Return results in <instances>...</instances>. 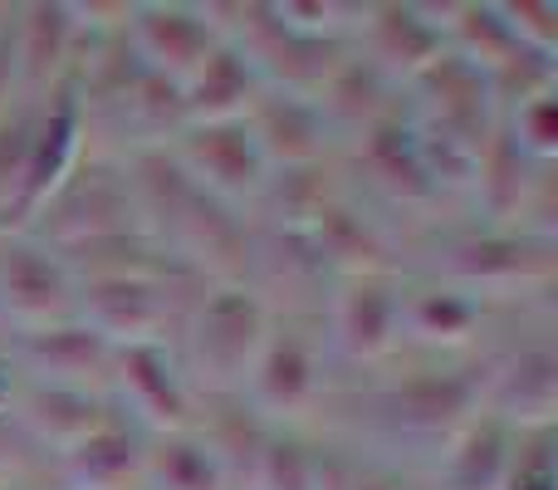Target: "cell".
<instances>
[{"label":"cell","instance_id":"obj_1","mask_svg":"<svg viewBox=\"0 0 558 490\" xmlns=\"http://www.w3.org/2000/svg\"><path fill=\"white\" fill-rule=\"evenodd\" d=\"M407 270L471 289L500 309L558 304V241L465 212L416 231L407 241Z\"/></svg>","mask_w":558,"mask_h":490},{"label":"cell","instance_id":"obj_2","mask_svg":"<svg viewBox=\"0 0 558 490\" xmlns=\"http://www.w3.org/2000/svg\"><path fill=\"white\" fill-rule=\"evenodd\" d=\"M338 167H343V182L353 187L367 206H377L407 241H412L416 231H426V226L456 216L432 177L422 133H416L407 104L397 108V113L377 118V123L363 128L357 138H348V143L338 147Z\"/></svg>","mask_w":558,"mask_h":490},{"label":"cell","instance_id":"obj_3","mask_svg":"<svg viewBox=\"0 0 558 490\" xmlns=\"http://www.w3.org/2000/svg\"><path fill=\"white\" fill-rule=\"evenodd\" d=\"M270 319L275 309L245 279H202L196 285L172 338L196 397L241 393L255 368V354L270 334Z\"/></svg>","mask_w":558,"mask_h":490},{"label":"cell","instance_id":"obj_4","mask_svg":"<svg viewBox=\"0 0 558 490\" xmlns=\"http://www.w3.org/2000/svg\"><path fill=\"white\" fill-rule=\"evenodd\" d=\"M338 387V368L324 338L318 309H275L255 368L241 397L270 427H318L328 397Z\"/></svg>","mask_w":558,"mask_h":490},{"label":"cell","instance_id":"obj_5","mask_svg":"<svg viewBox=\"0 0 558 490\" xmlns=\"http://www.w3.org/2000/svg\"><path fill=\"white\" fill-rule=\"evenodd\" d=\"M481 413L514 432L558 422V304L510 314L481 354Z\"/></svg>","mask_w":558,"mask_h":490},{"label":"cell","instance_id":"obj_6","mask_svg":"<svg viewBox=\"0 0 558 490\" xmlns=\"http://www.w3.org/2000/svg\"><path fill=\"white\" fill-rule=\"evenodd\" d=\"M402 285L407 270H363L333 279L318 314L338 378H363L402 354Z\"/></svg>","mask_w":558,"mask_h":490},{"label":"cell","instance_id":"obj_7","mask_svg":"<svg viewBox=\"0 0 558 490\" xmlns=\"http://www.w3.org/2000/svg\"><path fill=\"white\" fill-rule=\"evenodd\" d=\"M202 279L192 270H143V275L78 279V319L104 344H172Z\"/></svg>","mask_w":558,"mask_h":490},{"label":"cell","instance_id":"obj_8","mask_svg":"<svg viewBox=\"0 0 558 490\" xmlns=\"http://www.w3.org/2000/svg\"><path fill=\"white\" fill-rule=\"evenodd\" d=\"M133 226H143V216H137L133 187H128V172H123V157L88 143L84 163L64 177V187L39 206L35 222H29L25 231L39 236L49 250H74L84 241H98V236L133 231Z\"/></svg>","mask_w":558,"mask_h":490},{"label":"cell","instance_id":"obj_9","mask_svg":"<svg viewBox=\"0 0 558 490\" xmlns=\"http://www.w3.org/2000/svg\"><path fill=\"white\" fill-rule=\"evenodd\" d=\"M510 314L490 299L456 289L446 279L407 270L402 285V354H432V358H475L495 344Z\"/></svg>","mask_w":558,"mask_h":490},{"label":"cell","instance_id":"obj_10","mask_svg":"<svg viewBox=\"0 0 558 490\" xmlns=\"http://www.w3.org/2000/svg\"><path fill=\"white\" fill-rule=\"evenodd\" d=\"M402 104L426 133H441L451 143H465L481 153L500 128V104H495L490 74L456 49L436 55L416 79H407Z\"/></svg>","mask_w":558,"mask_h":490},{"label":"cell","instance_id":"obj_11","mask_svg":"<svg viewBox=\"0 0 558 490\" xmlns=\"http://www.w3.org/2000/svg\"><path fill=\"white\" fill-rule=\"evenodd\" d=\"M78 314V279L59 250L29 231H0V338Z\"/></svg>","mask_w":558,"mask_h":490},{"label":"cell","instance_id":"obj_12","mask_svg":"<svg viewBox=\"0 0 558 490\" xmlns=\"http://www.w3.org/2000/svg\"><path fill=\"white\" fill-rule=\"evenodd\" d=\"M123 29L133 39L137 59L177 88L226 39L221 0H128Z\"/></svg>","mask_w":558,"mask_h":490},{"label":"cell","instance_id":"obj_13","mask_svg":"<svg viewBox=\"0 0 558 490\" xmlns=\"http://www.w3.org/2000/svg\"><path fill=\"white\" fill-rule=\"evenodd\" d=\"M108 403L133 417L147 437L182 432L196 422V387L172 344H123L108 363Z\"/></svg>","mask_w":558,"mask_h":490},{"label":"cell","instance_id":"obj_14","mask_svg":"<svg viewBox=\"0 0 558 490\" xmlns=\"http://www.w3.org/2000/svg\"><path fill=\"white\" fill-rule=\"evenodd\" d=\"M172 153L202 192H211L216 202L241 206L245 216H251L255 196L265 192V182L275 172L245 118H231V123H182V133L172 138Z\"/></svg>","mask_w":558,"mask_h":490},{"label":"cell","instance_id":"obj_15","mask_svg":"<svg viewBox=\"0 0 558 490\" xmlns=\"http://www.w3.org/2000/svg\"><path fill=\"white\" fill-rule=\"evenodd\" d=\"M84 153H88V118H84V104H78L74 84L35 98V133H29L25 182H20L15 212H10L5 231H25L39 206L64 187V177L84 163Z\"/></svg>","mask_w":558,"mask_h":490},{"label":"cell","instance_id":"obj_16","mask_svg":"<svg viewBox=\"0 0 558 490\" xmlns=\"http://www.w3.org/2000/svg\"><path fill=\"white\" fill-rule=\"evenodd\" d=\"M353 49L407 88L436 55H446V29L436 0H353Z\"/></svg>","mask_w":558,"mask_h":490},{"label":"cell","instance_id":"obj_17","mask_svg":"<svg viewBox=\"0 0 558 490\" xmlns=\"http://www.w3.org/2000/svg\"><path fill=\"white\" fill-rule=\"evenodd\" d=\"M10 35L25 98H45L74 79L88 29L78 0H10Z\"/></svg>","mask_w":558,"mask_h":490},{"label":"cell","instance_id":"obj_18","mask_svg":"<svg viewBox=\"0 0 558 490\" xmlns=\"http://www.w3.org/2000/svg\"><path fill=\"white\" fill-rule=\"evenodd\" d=\"M304 236L318 246V255L333 270V279L363 275V270H407V236L377 206H367L348 182L314 216V226Z\"/></svg>","mask_w":558,"mask_h":490},{"label":"cell","instance_id":"obj_19","mask_svg":"<svg viewBox=\"0 0 558 490\" xmlns=\"http://www.w3.org/2000/svg\"><path fill=\"white\" fill-rule=\"evenodd\" d=\"M357 446L324 427H270L245 490H343Z\"/></svg>","mask_w":558,"mask_h":490},{"label":"cell","instance_id":"obj_20","mask_svg":"<svg viewBox=\"0 0 558 490\" xmlns=\"http://www.w3.org/2000/svg\"><path fill=\"white\" fill-rule=\"evenodd\" d=\"M245 285L270 309H324L328 289H333V270L324 265L318 246L304 231L255 226L251 260H245Z\"/></svg>","mask_w":558,"mask_h":490},{"label":"cell","instance_id":"obj_21","mask_svg":"<svg viewBox=\"0 0 558 490\" xmlns=\"http://www.w3.org/2000/svg\"><path fill=\"white\" fill-rule=\"evenodd\" d=\"M108 413H113L108 393L45 383V378H25V373H20L15 397H10V422L29 437V446H35L45 462H54L59 452L84 442Z\"/></svg>","mask_w":558,"mask_h":490},{"label":"cell","instance_id":"obj_22","mask_svg":"<svg viewBox=\"0 0 558 490\" xmlns=\"http://www.w3.org/2000/svg\"><path fill=\"white\" fill-rule=\"evenodd\" d=\"M10 354V363L25 378H45V383H64V387H94L108 393V363H113V344L94 334L84 319H64L49 328H29V334H10L0 338Z\"/></svg>","mask_w":558,"mask_h":490},{"label":"cell","instance_id":"obj_23","mask_svg":"<svg viewBox=\"0 0 558 490\" xmlns=\"http://www.w3.org/2000/svg\"><path fill=\"white\" fill-rule=\"evenodd\" d=\"M255 143H260L265 163L275 167H308V163H328L338 157V133L328 128L324 108L314 94H299V88H260V98L245 113Z\"/></svg>","mask_w":558,"mask_h":490},{"label":"cell","instance_id":"obj_24","mask_svg":"<svg viewBox=\"0 0 558 490\" xmlns=\"http://www.w3.org/2000/svg\"><path fill=\"white\" fill-rule=\"evenodd\" d=\"M147 442L153 437L113 407L84 442H74L49 462V476L69 490H143Z\"/></svg>","mask_w":558,"mask_h":490},{"label":"cell","instance_id":"obj_25","mask_svg":"<svg viewBox=\"0 0 558 490\" xmlns=\"http://www.w3.org/2000/svg\"><path fill=\"white\" fill-rule=\"evenodd\" d=\"M314 98H318V108H324L328 128L338 133V147H343L348 138H357L363 128H373L377 118L402 108V84L348 45L343 55H338V64L324 74V84L314 88Z\"/></svg>","mask_w":558,"mask_h":490},{"label":"cell","instance_id":"obj_26","mask_svg":"<svg viewBox=\"0 0 558 490\" xmlns=\"http://www.w3.org/2000/svg\"><path fill=\"white\" fill-rule=\"evenodd\" d=\"M510 446H514V427H505L490 413H475L422 466V481L426 490H500L505 466H510Z\"/></svg>","mask_w":558,"mask_h":490},{"label":"cell","instance_id":"obj_27","mask_svg":"<svg viewBox=\"0 0 558 490\" xmlns=\"http://www.w3.org/2000/svg\"><path fill=\"white\" fill-rule=\"evenodd\" d=\"M260 88H265L260 69L226 35L221 45L206 55V64L182 84V113H186V123H231V118L251 113Z\"/></svg>","mask_w":558,"mask_h":490},{"label":"cell","instance_id":"obj_28","mask_svg":"<svg viewBox=\"0 0 558 490\" xmlns=\"http://www.w3.org/2000/svg\"><path fill=\"white\" fill-rule=\"evenodd\" d=\"M338 192H343V167H338V157L308 163V167H279V172H270L265 192L255 196L251 222L275 226V231H308L314 216L324 212Z\"/></svg>","mask_w":558,"mask_h":490},{"label":"cell","instance_id":"obj_29","mask_svg":"<svg viewBox=\"0 0 558 490\" xmlns=\"http://www.w3.org/2000/svg\"><path fill=\"white\" fill-rule=\"evenodd\" d=\"M441 29H446V49H456L461 59L481 64L485 74H495V69H505L510 59L530 55V49L514 39L510 20H505V0H441Z\"/></svg>","mask_w":558,"mask_h":490},{"label":"cell","instance_id":"obj_30","mask_svg":"<svg viewBox=\"0 0 558 490\" xmlns=\"http://www.w3.org/2000/svg\"><path fill=\"white\" fill-rule=\"evenodd\" d=\"M192 427L206 437V446L221 456V466L231 471L235 486L251 476L255 456H260L265 437H270V422H265V417L255 413V407L245 403L241 393L196 397V422H192Z\"/></svg>","mask_w":558,"mask_h":490},{"label":"cell","instance_id":"obj_31","mask_svg":"<svg viewBox=\"0 0 558 490\" xmlns=\"http://www.w3.org/2000/svg\"><path fill=\"white\" fill-rule=\"evenodd\" d=\"M143 490H235V481L221 456L206 446V437L196 427H182L147 442Z\"/></svg>","mask_w":558,"mask_h":490},{"label":"cell","instance_id":"obj_32","mask_svg":"<svg viewBox=\"0 0 558 490\" xmlns=\"http://www.w3.org/2000/svg\"><path fill=\"white\" fill-rule=\"evenodd\" d=\"M500 133L520 147L530 163L554 167L558 163V88L524 98V104L505 108L500 113Z\"/></svg>","mask_w":558,"mask_h":490},{"label":"cell","instance_id":"obj_33","mask_svg":"<svg viewBox=\"0 0 558 490\" xmlns=\"http://www.w3.org/2000/svg\"><path fill=\"white\" fill-rule=\"evenodd\" d=\"M500 490H558V422L514 432Z\"/></svg>","mask_w":558,"mask_h":490},{"label":"cell","instance_id":"obj_34","mask_svg":"<svg viewBox=\"0 0 558 490\" xmlns=\"http://www.w3.org/2000/svg\"><path fill=\"white\" fill-rule=\"evenodd\" d=\"M29 133H35V98H25V104H15L10 113H0V231L10 226L20 182H25Z\"/></svg>","mask_w":558,"mask_h":490},{"label":"cell","instance_id":"obj_35","mask_svg":"<svg viewBox=\"0 0 558 490\" xmlns=\"http://www.w3.org/2000/svg\"><path fill=\"white\" fill-rule=\"evenodd\" d=\"M505 20H510L514 39L530 55L558 59V5H544V0H505Z\"/></svg>","mask_w":558,"mask_h":490},{"label":"cell","instance_id":"obj_36","mask_svg":"<svg viewBox=\"0 0 558 490\" xmlns=\"http://www.w3.org/2000/svg\"><path fill=\"white\" fill-rule=\"evenodd\" d=\"M45 471L49 462L29 446V437L10 417H0V490H29L35 481H45Z\"/></svg>","mask_w":558,"mask_h":490},{"label":"cell","instance_id":"obj_37","mask_svg":"<svg viewBox=\"0 0 558 490\" xmlns=\"http://www.w3.org/2000/svg\"><path fill=\"white\" fill-rule=\"evenodd\" d=\"M343 490H426V481H422V471H412V466H397V462H387V456L357 452Z\"/></svg>","mask_w":558,"mask_h":490},{"label":"cell","instance_id":"obj_38","mask_svg":"<svg viewBox=\"0 0 558 490\" xmlns=\"http://www.w3.org/2000/svg\"><path fill=\"white\" fill-rule=\"evenodd\" d=\"M25 104V84H20L15 64V35H10V0H0V113Z\"/></svg>","mask_w":558,"mask_h":490},{"label":"cell","instance_id":"obj_39","mask_svg":"<svg viewBox=\"0 0 558 490\" xmlns=\"http://www.w3.org/2000/svg\"><path fill=\"white\" fill-rule=\"evenodd\" d=\"M15 383H20V368L10 363L5 344H0V417H10V397H15Z\"/></svg>","mask_w":558,"mask_h":490},{"label":"cell","instance_id":"obj_40","mask_svg":"<svg viewBox=\"0 0 558 490\" xmlns=\"http://www.w3.org/2000/svg\"><path fill=\"white\" fill-rule=\"evenodd\" d=\"M29 490H69V486H59V481H54V476H49V471H45V481H35V486H29Z\"/></svg>","mask_w":558,"mask_h":490},{"label":"cell","instance_id":"obj_41","mask_svg":"<svg viewBox=\"0 0 558 490\" xmlns=\"http://www.w3.org/2000/svg\"><path fill=\"white\" fill-rule=\"evenodd\" d=\"M235 490H245V486H235Z\"/></svg>","mask_w":558,"mask_h":490}]
</instances>
